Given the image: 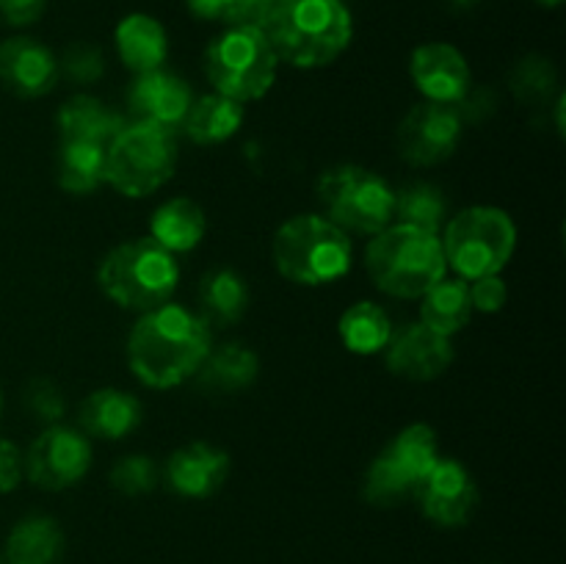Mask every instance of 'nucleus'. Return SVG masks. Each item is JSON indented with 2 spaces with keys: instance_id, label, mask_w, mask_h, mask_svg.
<instances>
[{
  "instance_id": "nucleus-1",
  "label": "nucleus",
  "mask_w": 566,
  "mask_h": 564,
  "mask_svg": "<svg viewBox=\"0 0 566 564\" xmlns=\"http://www.w3.org/2000/svg\"><path fill=\"white\" fill-rule=\"evenodd\" d=\"M213 348V330L182 304L142 313L127 335V368L144 387L169 390L199 374Z\"/></svg>"
},
{
  "instance_id": "nucleus-2",
  "label": "nucleus",
  "mask_w": 566,
  "mask_h": 564,
  "mask_svg": "<svg viewBox=\"0 0 566 564\" xmlns=\"http://www.w3.org/2000/svg\"><path fill=\"white\" fill-rule=\"evenodd\" d=\"M263 33L280 61L321 70L348 50L354 17L346 0H280Z\"/></svg>"
},
{
  "instance_id": "nucleus-3",
  "label": "nucleus",
  "mask_w": 566,
  "mask_h": 564,
  "mask_svg": "<svg viewBox=\"0 0 566 564\" xmlns=\"http://www.w3.org/2000/svg\"><path fill=\"white\" fill-rule=\"evenodd\" d=\"M365 271L387 296L420 299L446 276L448 263L437 232L396 221L370 238L365 249Z\"/></svg>"
},
{
  "instance_id": "nucleus-4",
  "label": "nucleus",
  "mask_w": 566,
  "mask_h": 564,
  "mask_svg": "<svg viewBox=\"0 0 566 564\" xmlns=\"http://www.w3.org/2000/svg\"><path fill=\"white\" fill-rule=\"evenodd\" d=\"M99 291L133 313L169 304L180 282V265L169 249L153 238H133L111 249L97 269Z\"/></svg>"
},
{
  "instance_id": "nucleus-5",
  "label": "nucleus",
  "mask_w": 566,
  "mask_h": 564,
  "mask_svg": "<svg viewBox=\"0 0 566 564\" xmlns=\"http://www.w3.org/2000/svg\"><path fill=\"white\" fill-rule=\"evenodd\" d=\"M271 258L293 285H329L352 269V238L326 216L302 213L276 230Z\"/></svg>"
},
{
  "instance_id": "nucleus-6",
  "label": "nucleus",
  "mask_w": 566,
  "mask_h": 564,
  "mask_svg": "<svg viewBox=\"0 0 566 564\" xmlns=\"http://www.w3.org/2000/svg\"><path fill=\"white\" fill-rule=\"evenodd\" d=\"M177 158V133L149 122H127L105 147V182L122 197L144 199L171 180Z\"/></svg>"
},
{
  "instance_id": "nucleus-7",
  "label": "nucleus",
  "mask_w": 566,
  "mask_h": 564,
  "mask_svg": "<svg viewBox=\"0 0 566 564\" xmlns=\"http://www.w3.org/2000/svg\"><path fill=\"white\" fill-rule=\"evenodd\" d=\"M440 241L448 269L457 271L459 280L473 282L506 269L517 247V227L506 210L473 205L448 221Z\"/></svg>"
},
{
  "instance_id": "nucleus-8",
  "label": "nucleus",
  "mask_w": 566,
  "mask_h": 564,
  "mask_svg": "<svg viewBox=\"0 0 566 564\" xmlns=\"http://www.w3.org/2000/svg\"><path fill=\"white\" fill-rule=\"evenodd\" d=\"M280 59L258 28H227L205 50V75L216 94L254 103L271 92Z\"/></svg>"
},
{
  "instance_id": "nucleus-9",
  "label": "nucleus",
  "mask_w": 566,
  "mask_h": 564,
  "mask_svg": "<svg viewBox=\"0 0 566 564\" xmlns=\"http://www.w3.org/2000/svg\"><path fill=\"white\" fill-rule=\"evenodd\" d=\"M321 208L332 224L343 232L376 236L392 224L396 191L376 171L357 164H340L326 169L315 186Z\"/></svg>"
},
{
  "instance_id": "nucleus-10",
  "label": "nucleus",
  "mask_w": 566,
  "mask_h": 564,
  "mask_svg": "<svg viewBox=\"0 0 566 564\" xmlns=\"http://www.w3.org/2000/svg\"><path fill=\"white\" fill-rule=\"evenodd\" d=\"M440 459L437 431L429 424H409L381 448L363 481L365 501L379 509L401 506L415 498L420 481Z\"/></svg>"
},
{
  "instance_id": "nucleus-11",
  "label": "nucleus",
  "mask_w": 566,
  "mask_h": 564,
  "mask_svg": "<svg viewBox=\"0 0 566 564\" xmlns=\"http://www.w3.org/2000/svg\"><path fill=\"white\" fill-rule=\"evenodd\" d=\"M92 468V446L83 431L53 424L31 442L22 457V473L39 490H70Z\"/></svg>"
},
{
  "instance_id": "nucleus-12",
  "label": "nucleus",
  "mask_w": 566,
  "mask_h": 564,
  "mask_svg": "<svg viewBox=\"0 0 566 564\" xmlns=\"http://www.w3.org/2000/svg\"><path fill=\"white\" fill-rule=\"evenodd\" d=\"M398 153L412 166H437L457 153L462 142V114L457 105L418 103L398 125Z\"/></svg>"
},
{
  "instance_id": "nucleus-13",
  "label": "nucleus",
  "mask_w": 566,
  "mask_h": 564,
  "mask_svg": "<svg viewBox=\"0 0 566 564\" xmlns=\"http://www.w3.org/2000/svg\"><path fill=\"white\" fill-rule=\"evenodd\" d=\"M420 512L440 529H462L479 509V487L457 459H437L415 490Z\"/></svg>"
},
{
  "instance_id": "nucleus-14",
  "label": "nucleus",
  "mask_w": 566,
  "mask_h": 564,
  "mask_svg": "<svg viewBox=\"0 0 566 564\" xmlns=\"http://www.w3.org/2000/svg\"><path fill=\"white\" fill-rule=\"evenodd\" d=\"M385 363L390 374L401 376V379L431 382L451 368V337L415 321L401 330H392L390 343L385 346Z\"/></svg>"
},
{
  "instance_id": "nucleus-15",
  "label": "nucleus",
  "mask_w": 566,
  "mask_h": 564,
  "mask_svg": "<svg viewBox=\"0 0 566 564\" xmlns=\"http://www.w3.org/2000/svg\"><path fill=\"white\" fill-rule=\"evenodd\" d=\"M409 72L429 103L442 105H459L470 94V64L448 42H426L415 48L412 59H409Z\"/></svg>"
},
{
  "instance_id": "nucleus-16",
  "label": "nucleus",
  "mask_w": 566,
  "mask_h": 564,
  "mask_svg": "<svg viewBox=\"0 0 566 564\" xmlns=\"http://www.w3.org/2000/svg\"><path fill=\"white\" fill-rule=\"evenodd\" d=\"M191 103L193 94L188 83L175 72H166L164 66L136 75L130 92H127L133 122H149L169 133L180 130Z\"/></svg>"
},
{
  "instance_id": "nucleus-17",
  "label": "nucleus",
  "mask_w": 566,
  "mask_h": 564,
  "mask_svg": "<svg viewBox=\"0 0 566 564\" xmlns=\"http://www.w3.org/2000/svg\"><path fill=\"white\" fill-rule=\"evenodd\" d=\"M59 59L53 50L31 36H9L0 42V83L17 97H44L59 83Z\"/></svg>"
},
{
  "instance_id": "nucleus-18",
  "label": "nucleus",
  "mask_w": 566,
  "mask_h": 564,
  "mask_svg": "<svg viewBox=\"0 0 566 564\" xmlns=\"http://www.w3.org/2000/svg\"><path fill=\"white\" fill-rule=\"evenodd\" d=\"M230 468V453L224 448L210 442H188L177 448L166 462V481L177 495L202 501L224 487Z\"/></svg>"
},
{
  "instance_id": "nucleus-19",
  "label": "nucleus",
  "mask_w": 566,
  "mask_h": 564,
  "mask_svg": "<svg viewBox=\"0 0 566 564\" xmlns=\"http://www.w3.org/2000/svg\"><path fill=\"white\" fill-rule=\"evenodd\" d=\"M142 401L119 387H99L83 398L77 409L83 431L99 440H122L142 426Z\"/></svg>"
},
{
  "instance_id": "nucleus-20",
  "label": "nucleus",
  "mask_w": 566,
  "mask_h": 564,
  "mask_svg": "<svg viewBox=\"0 0 566 564\" xmlns=\"http://www.w3.org/2000/svg\"><path fill=\"white\" fill-rule=\"evenodd\" d=\"M114 42L122 64L136 75L160 70L169 55V33L149 14H127L116 25Z\"/></svg>"
},
{
  "instance_id": "nucleus-21",
  "label": "nucleus",
  "mask_w": 566,
  "mask_h": 564,
  "mask_svg": "<svg viewBox=\"0 0 566 564\" xmlns=\"http://www.w3.org/2000/svg\"><path fill=\"white\" fill-rule=\"evenodd\" d=\"M125 125V116L116 114L92 94H77V97L66 100L59 111L61 142H88L108 147Z\"/></svg>"
},
{
  "instance_id": "nucleus-22",
  "label": "nucleus",
  "mask_w": 566,
  "mask_h": 564,
  "mask_svg": "<svg viewBox=\"0 0 566 564\" xmlns=\"http://www.w3.org/2000/svg\"><path fill=\"white\" fill-rule=\"evenodd\" d=\"M64 531L48 514H28L17 520L6 536V564H61L64 556Z\"/></svg>"
},
{
  "instance_id": "nucleus-23",
  "label": "nucleus",
  "mask_w": 566,
  "mask_h": 564,
  "mask_svg": "<svg viewBox=\"0 0 566 564\" xmlns=\"http://www.w3.org/2000/svg\"><path fill=\"white\" fill-rule=\"evenodd\" d=\"M260 374V357L247 346V343H224V346L210 348L205 357L202 368H199V385L208 393H219V396H230V393H241L258 379Z\"/></svg>"
},
{
  "instance_id": "nucleus-24",
  "label": "nucleus",
  "mask_w": 566,
  "mask_h": 564,
  "mask_svg": "<svg viewBox=\"0 0 566 564\" xmlns=\"http://www.w3.org/2000/svg\"><path fill=\"white\" fill-rule=\"evenodd\" d=\"M208 232V219L199 202L188 197H175L160 205L149 221V238L158 241L160 247L169 249L171 254L191 252L202 243Z\"/></svg>"
},
{
  "instance_id": "nucleus-25",
  "label": "nucleus",
  "mask_w": 566,
  "mask_h": 564,
  "mask_svg": "<svg viewBox=\"0 0 566 564\" xmlns=\"http://www.w3.org/2000/svg\"><path fill=\"white\" fill-rule=\"evenodd\" d=\"M243 125V105L221 94H205V97L193 100L188 108L186 122L180 130L191 138L199 147H213V144H224L241 130Z\"/></svg>"
},
{
  "instance_id": "nucleus-26",
  "label": "nucleus",
  "mask_w": 566,
  "mask_h": 564,
  "mask_svg": "<svg viewBox=\"0 0 566 564\" xmlns=\"http://www.w3.org/2000/svg\"><path fill=\"white\" fill-rule=\"evenodd\" d=\"M199 304H202L205 324L213 326H230L243 318L249 307V285L238 271L232 269H216L202 276L199 285Z\"/></svg>"
},
{
  "instance_id": "nucleus-27",
  "label": "nucleus",
  "mask_w": 566,
  "mask_h": 564,
  "mask_svg": "<svg viewBox=\"0 0 566 564\" xmlns=\"http://www.w3.org/2000/svg\"><path fill=\"white\" fill-rule=\"evenodd\" d=\"M420 299H423V304H420V324H426L429 330L440 332L446 337L462 332L468 326L470 315H473L470 288L459 276H451V280L442 276Z\"/></svg>"
},
{
  "instance_id": "nucleus-28",
  "label": "nucleus",
  "mask_w": 566,
  "mask_h": 564,
  "mask_svg": "<svg viewBox=\"0 0 566 564\" xmlns=\"http://www.w3.org/2000/svg\"><path fill=\"white\" fill-rule=\"evenodd\" d=\"M337 332L348 352L354 354H379L390 343L392 321L379 304L357 302L340 315Z\"/></svg>"
},
{
  "instance_id": "nucleus-29",
  "label": "nucleus",
  "mask_w": 566,
  "mask_h": 564,
  "mask_svg": "<svg viewBox=\"0 0 566 564\" xmlns=\"http://www.w3.org/2000/svg\"><path fill=\"white\" fill-rule=\"evenodd\" d=\"M59 186L70 194H94L105 182V147L88 142H61L55 164Z\"/></svg>"
},
{
  "instance_id": "nucleus-30",
  "label": "nucleus",
  "mask_w": 566,
  "mask_h": 564,
  "mask_svg": "<svg viewBox=\"0 0 566 564\" xmlns=\"http://www.w3.org/2000/svg\"><path fill=\"white\" fill-rule=\"evenodd\" d=\"M446 216L448 202L437 186L415 182V186H407L403 191L396 194L392 219H396L398 224L418 227V230L437 232V236H440V227L446 224Z\"/></svg>"
},
{
  "instance_id": "nucleus-31",
  "label": "nucleus",
  "mask_w": 566,
  "mask_h": 564,
  "mask_svg": "<svg viewBox=\"0 0 566 564\" xmlns=\"http://www.w3.org/2000/svg\"><path fill=\"white\" fill-rule=\"evenodd\" d=\"M111 487L122 495H147L158 487V468L149 457L144 453H127V457L116 459L111 468Z\"/></svg>"
},
{
  "instance_id": "nucleus-32",
  "label": "nucleus",
  "mask_w": 566,
  "mask_h": 564,
  "mask_svg": "<svg viewBox=\"0 0 566 564\" xmlns=\"http://www.w3.org/2000/svg\"><path fill=\"white\" fill-rule=\"evenodd\" d=\"M556 86V70L547 59L542 55H525L520 59V64L514 66L512 72V92L517 94L520 100H528V103H536V100L547 97Z\"/></svg>"
},
{
  "instance_id": "nucleus-33",
  "label": "nucleus",
  "mask_w": 566,
  "mask_h": 564,
  "mask_svg": "<svg viewBox=\"0 0 566 564\" xmlns=\"http://www.w3.org/2000/svg\"><path fill=\"white\" fill-rule=\"evenodd\" d=\"M59 70H64L66 77L75 83H97L105 72V59L94 44L77 42L66 48Z\"/></svg>"
},
{
  "instance_id": "nucleus-34",
  "label": "nucleus",
  "mask_w": 566,
  "mask_h": 564,
  "mask_svg": "<svg viewBox=\"0 0 566 564\" xmlns=\"http://www.w3.org/2000/svg\"><path fill=\"white\" fill-rule=\"evenodd\" d=\"M280 0H232L227 11V28H258L263 31L265 22L271 20Z\"/></svg>"
},
{
  "instance_id": "nucleus-35",
  "label": "nucleus",
  "mask_w": 566,
  "mask_h": 564,
  "mask_svg": "<svg viewBox=\"0 0 566 564\" xmlns=\"http://www.w3.org/2000/svg\"><path fill=\"white\" fill-rule=\"evenodd\" d=\"M470 288V304L473 310L479 313H501L506 307V282L501 280V274H492V276H479V280L468 282Z\"/></svg>"
},
{
  "instance_id": "nucleus-36",
  "label": "nucleus",
  "mask_w": 566,
  "mask_h": 564,
  "mask_svg": "<svg viewBox=\"0 0 566 564\" xmlns=\"http://www.w3.org/2000/svg\"><path fill=\"white\" fill-rule=\"evenodd\" d=\"M25 404L36 418L42 420H55L64 415V401H61V393L55 390L48 382H33L25 393Z\"/></svg>"
},
{
  "instance_id": "nucleus-37",
  "label": "nucleus",
  "mask_w": 566,
  "mask_h": 564,
  "mask_svg": "<svg viewBox=\"0 0 566 564\" xmlns=\"http://www.w3.org/2000/svg\"><path fill=\"white\" fill-rule=\"evenodd\" d=\"M48 0H0V20L11 28H25L42 20Z\"/></svg>"
},
{
  "instance_id": "nucleus-38",
  "label": "nucleus",
  "mask_w": 566,
  "mask_h": 564,
  "mask_svg": "<svg viewBox=\"0 0 566 564\" xmlns=\"http://www.w3.org/2000/svg\"><path fill=\"white\" fill-rule=\"evenodd\" d=\"M22 481V453L9 437H0V495L14 492Z\"/></svg>"
},
{
  "instance_id": "nucleus-39",
  "label": "nucleus",
  "mask_w": 566,
  "mask_h": 564,
  "mask_svg": "<svg viewBox=\"0 0 566 564\" xmlns=\"http://www.w3.org/2000/svg\"><path fill=\"white\" fill-rule=\"evenodd\" d=\"M232 0H186L188 11H191L197 20H208V22H224L227 11H230Z\"/></svg>"
},
{
  "instance_id": "nucleus-40",
  "label": "nucleus",
  "mask_w": 566,
  "mask_h": 564,
  "mask_svg": "<svg viewBox=\"0 0 566 564\" xmlns=\"http://www.w3.org/2000/svg\"><path fill=\"white\" fill-rule=\"evenodd\" d=\"M453 11H470L481 3V0H446Z\"/></svg>"
},
{
  "instance_id": "nucleus-41",
  "label": "nucleus",
  "mask_w": 566,
  "mask_h": 564,
  "mask_svg": "<svg viewBox=\"0 0 566 564\" xmlns=\"http://www.w3.org/2000/svg\"><path fill=\"white\" fill-rule=\"evenodd\" d=\"M536 3L547 6V9H556V6H562V3H564V0H536Z\"/></svg>"
},
{
  "instance_id": "nucleus-42",
  "label": "nucleus",
  "mask_w": 566,
  "mask_h": 564,
  "mask_svg": "<svg viewBox=\"0 0 566 564\" xmlns=\"http://www.w3.org/2000/svg\"><path fill=\"white\" fill-rule=\"evenodd\" d=\"M0 415H3V393H0Z\"/></svg>"
},
{
  "instance_id": "nucleus-43",
  "label": "nucleus",
  "mask_w": 566,
  "mask_h": 564,
  "mask_svg": "<svg viewBox=\"0 0 566 564\" xmlns=\"http://www.w3.org/2000/svg\"><path fill=\"white\" fill-rule=\"evenodd\" d=\"M0 564H6V558H3V553H0Z\"/></svg>"
}]
</instances>
